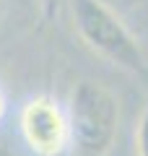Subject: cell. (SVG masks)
Masks as SVG:
<instances>
[{"instance_id": "52a82bcc", "label": "cell", "mask_w": 148, "mask_h": 156, "mask_svg": "<svg viewBox=\"0 0 148 156\" xmlns=\"http://www.w3.org/2000/svg\"><path fill=\"white\" fill-rule=\"evenodd\" d=\"M3 112H5V101H3V96H0V117H3Z\"/></svg>"}, {"instance_id": "5b68a950", "label": "cell", "mask_w": 148, "mask_h": 156, "mask_svg": "<svg viewBox=\"0 0 148 156\" xmlns=\"http://www.w3.org/2000/svg\"><path fill=\"white\" fill-rule=\"evenodd\" d=\"M37 3H39V11H42L44 21H52L57 16V11H60V5H62V0H37Z\"/></svg>"}, {"instance_id": "277c9868", "label": "cell", "mask_w": 148, "mask_h": 156, "mask_svg": "<svg viewBox=\"0 0 148 156\" xmlns=\"http://www.w3.org/2000/svg\"><path fill=\"white\" fill-rule=\"evenodd\" d=\"M135 151L138 156H148V104L140 115V122H138V133H135Z\"/></svg>"}, {"instance_id": "6da1fadb", "label": "cell", "mask_w": 148, "mask_h": 156, "mask_svg": "<svg viewBox=\"0 0 148 156\" xmlns=\"http://www.w3.org/2000/svg\"><path fill=\"white\" fill-rule=\"evenodd\" d=\"M70 13L76 34L88 50L135 76H148V60L138 39L104 0H70Z\"/></svg>"}, {"instance_id": "3957f363", "label": "cell", "mask_w": 148, "mask_h": 156, "mask_svg": "<svg viewBox=\"0 0 148 156\" xmlns=\"http://www.w3.org/2000/svg\"><path fill=\"white\" fill-rule=\"evenodd\" d=\"M21 135L37 156H60L70 143L68 112L52 96H34L21 109Z\"/></svg>"}, {"instance_id": "7a4b0ae2", "label": "cell", "mask_w": 148, "mask_h": 156, "mask_svg": "<svg viewBox=\"0 0 148 156\" xmlns=\"http://www.w3.org/2000/svg\"><path fill=\"white\" fill-rule=\"evenodd\" d=\"M70 143L86 156H101L109 151L120 125V101L107 86L83 81L73 89L68 104Z\"/></svg>"}, {"instance_id": "8992f818", "label": "cell", "mask_w": 148, "mask_h": 156, "mask_svg": "<svg viewBox=\"0 0 148 156\" xmlns=\"http://www.w3.org/2000/svg\"><path fill=\"white\" fill-rule=\"evenodd\" d=\"M0 156H13V154H11V148H8V146L0 143Z\"/></svg>"}]
</instances>
